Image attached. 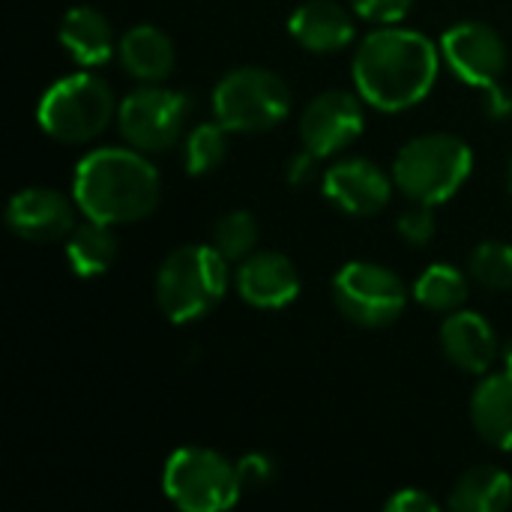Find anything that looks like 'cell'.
<instances>
[{
  "mask_svg": "<svg viewBox=\"0 0 512 512\" xmlns=\"http://www.w3.org/2000/svg\"><path fill=\"white\" fill-rule=\"evenodd\" d=\"M441 60V45L420 30L384 24L360 39L351 60V75L366 105L399 114L420 105L432 93Z\"/></svg>",
  "mask_w": 512,
  "mask_h": 512,
  "instance_id": "1",
  "label": "cell"
},
{
  "mask_svg": "<svg viewBox=\"0 0 512 512\" xmlns=\"http://www.w3.org/2000/svg\"><path fill=\"white\" fill-rule=\"evenodd\" d=\"M162 180L147 153L135 147H99L81 156L72 174V198L84 219L129 225L159 204Z\"/></svg>",
  "mask_w": 512,
  "mask_h": 512,
  "instance_id": "2",
  "label": "cell"
},
{
  "mask_svg": "<svg viewBox=\"0 0 512 512\" xmlns=\"http://www.w3.org/2000/svg\"><path fill=\"white\" fill-rule=\"evenodd\" d=\"M234 273L213 243L177 246L156 270V306L171 324H189L210 315L228 294Z\"/></svg>",
  "mask_w": 512,
  "mask_h": 512,
  "instance_id": "3",
  "label": "cell"
},
{
  "mask_svg": "<svg viewBox=\"0 0 512 512\" xmlns=\"http://www.w3.org/2000/svg\"><path fill=\"white\" fill-rule=\"evenodd\" d=\"M474 153L453 132H426L411 138L393 159V180L402 195L423 204L453 198L471 177Z\"/></svg>",
  "mask_w": 512,
  "mask_h": 512,
  "instance_id": "4",
  "label": "cell"
},
{
  "mask_svg": "<svg viewBox=\"0 0 512 512\" xmlns=\"http://www.w3.org/2000/svg\"><path fill=\"white\" fill-rule=\"evenodd\" d=\"M117 108L120 105L111 84L84 69L54 81L42 93L36 120L39 129L60 144H87L99 138L111 120H117Z\"/></svg>",
  "mask_w": 512,
  "mask_h": 512,
  "instance_id": "5",
  "label": "cell"
},
{
  "mask_svg": "<svg viewBox=\"0 0 512 512\" xmlns=\"http://www.w3.org/2000/svg\"><path fill=\"white\" fill-rule=\"evenodd\" d=\"M291 111L288 81L264 66H237L213 90V117L240 135L270 132Z\"/></svg>",
  "mask_w": 512,
  "mask_h": 512,
  "instance_id": "6",
  "label": "cell"
},
{
  "mask_svg": "<svg viewBox=\"0 0 512 512\" xmlns=\"http://www.w3.org/2000/svg\"><path fill=\"white\" fill-rule=\"evenodd\" d=\"M165 498L183 512H222L237 504L243 483L237 462L210 447H180L162 471Z\"/></svg>",
  "mask_w": 512,
  "mask_h": 512,
  "instance_id": "7",
  "label": "cell"
},
{
  "mask_svg": "<svg viewBox=\"0 0 512 512\" xmlns=\"http://www.w3.org/2000/svg\"><path fill=\"white\" fill-rule=\"evenodd\" d=\"M192 99L165 84H141L120 99L117 126L129 147L141 153H162L174 147L189 126Z\"/></svg>",
  "mask_w": 512,
  "mask_h": 512,
  "instance_id": "8",
  "label": "cell"
},
{
  "mask_svg": "<svg viewBox=\"0 0 512 512\" xmlns=\"http://www.w3.org/2000/svg\"><path fill=\"white\" fill-rule=\"evenodd\" d=\"M333 303L354 327L384 330L408 306V288L399 273L375 261H348L333 276Z\"/></svg>",
  "mask_w": 512,
  "mask_h": 512,
  "instance_id": "9",
  "label": "cell"
},
{
  "mask_svg": "<svg viewBox=\"0 0 512 512\" xmlns=\"http://www.w3.org/2000/svg\"><path fill=\"white\" fill-rule=\"evenodd\" d=\"M366 99L351 90H324L300 114V144L318 159L345 153L366 126Z\"/></svg>",
  "mask_w": 512,
  "mask_h": 512,
  "instance_id": "10",
  "label": "cell"
},
{
  "mask_svg": "<svg viewBox=\"0 0 512 512\" xmlns=\"http://www.w3.org/2000/svg\"><path fill=\"white\" fill-rule=\"evenodd\" d=\"M441 57L450 72L468 87H492L507 69V45L486 21H459L441 36Z\"/></svg>",
  "mask_w": 512,
  "mask_h": 512,
  "instance_id": "11",
  "label": "cell"
},
{
  "mask_svg": "<svg viewBox=\"0 0 512 512\" xmlns=\"http://www.w3.org/2000/svg\"><path fill=\"white\" fill-rule=\"evenodd\" d=\"M78 204L75 198L48 189V186H27L18 189L6 207H3V222L6 228L27 243H57L72 234L78 225Z\"/></svg>",
  "mask_w": 512,
  "mask_h": 512,
  "instance_id": "12",
  "label": "cell"
},
{
  "mask_svg": "<svg viewBox=\"0 0 512 512\" xmlns=\"http://www.w3.org/2000/svg\"><path fill=\"white\" fill-rule=\"evenodd\" d=\"M393 174H387L378 162L363 156H348L330 165L321 177V189L327 201H333L348 216H378L393 198Z\"/></svg>",
  "mask_w": 512,
  "mask_h": 512,
  "instance_id": "13",
  "label": "cell"
},
{
  "mask_svg": "<svg viewBox=\"0 0 512 512\" xmlns=\"http://www.w3.org/2000/svg\"><path fill=\"white\" fill-rule=\"evenodd\" d=\"M234 288L252 309H285L300 297V273L294 261L273 249H258L234 270Z\"/></svg>",
  "mask_w": 512,
  "mask_h": 512,
  "instance_id": "14",
  "label": "cell"
},
{
  "mask_svg": "<svg viewBox=\"0 0 512 512\" xmlns=\"http://www.w3.org/2000/svg\"><path fill=\"white\" fill-rule=\"evenodd\" d=\"M441 348L444 357L468 375H489L495 363H501L498 333L480 312H450L441 324Z\"/></svg>",
  "mask_w": 512,
  "mask_h": 512,
  "instance_id": "15",
  "label": "cell"
},
{
  "mask_svg": "<svg viewBox=\"0 0 512 512\" xmlns=\"http://www.w3.org/2000/svg\"><path fill=\"white\" fill-rule=\"evenodd\" d=\"M357 12L336 0H306L288 18L291 39L312 54H333L357 39Z\"/></svg>",
  "mask_w": 512,
  "mask_h": 512,
  "instance_id": "16",
  "label": "cell"
},
{
  "mask_svg": "<svg viewBox=\"0 0 512 512\" xmlns=\"http://www.w3.org/2000/svg\"><path fill=\"white\" fill-rule=\"evenodd\" d=\"M57 39H60L63 51L81 69L105 66L117 54V45H120V39L114 36L111 21L93 6L66 9L63 18H60V27H57Z\"/></svg>",
  "mask_w": 512,
  "mask_h": 512,
  "instance_id": "17",
  "label": "cell"
},
{
  "mask_svg": "<svg viewBox=\"0 0 512 512\" xmlns=\"http://www.w3.org/2000/svg\"><path fill=\"white\" fill-rule=\"evenodd\" d=\"M117 60L123 72L141 84L165 81L174 72V42L171 36L156 24H135L120 36Z\"/></svg>",
  "mask_w": 512,
  "mask_h": 512,
  "instance_id": "18",
  "label": "cell"
},
{
  "mask_svg": "<svg viewBox=\"0 0 512 512\" xmlns=\"http://www.w3.org/2000/svg\"><path fill=\"white\" fill-rule=\"evenodd\" d=\"M471 423L477 435L495 447L512 453V372H489L471 396Z\"/></svg>",
  "mask_w": 512,
  "mask_h": 512,
  "instance_id": "19",
  "label": "cell"
},
{
  "mask_svg": "<svg viewBox=\"0 0 512 512\" xmlns=\"http://www.w3.org/2000/svg\"><path fill=\"white\" fill-rule=\"evenodd\" d=\"M117 252H120V246H117L114 225H105L96 219L78 222L72 228V234L63 240V258L78 279L105 276L114 267Z\"/></svg>",
  "mask_w": 512,
  "mask_h": 512,
  "instance_id": "20",
  "label": "cell"
},
{
  "mask_svg": "<svg viewBox=\"0 0 512 512\" xmlns=\"http://www.w3.org/2000/svg\"><path fill=\"white\" fill-rule=\"evenodd\" d=\"M447 507L456 512H504L512 507V477L495 465L468 468L450 489Z\"/></svg>",
  "mask_w": 512,
  "mask_h": 512,
  "instance_id": "21",
  "label": "cell"
},
{
  "mask_svg": "<svg viewBox=\"0 0 512 512\" xmlns=\"http://www.w3.org/2000/svg\"><path fill=\"white\" fill-rule=\"evenodd\" d=\"M471 294V282L462 270H456L453 264H429L420 279L414 282V300L429 309V312H459L468 303Z\"/></svg>",
  "mask_w": 512,
  "mask_h": 512,
  "instance_id": "22",
  "label": "cell"
},
{
  "mask_svg": "<svg viewBox=\"0 0 512 512\" xmlns=\"http://www.w3.org/2000/svg\"><path fill=\"white\" fill-rule=\"evenodd\" d=\"M228 156V129L219 120L198 123L183 135V168L192 177L216 171Z\"/></svg>",
  "mask_w": 512,
  "mask_h": 512,
  "instance_id": "23",
  "label": "cell"
},
{
  "mask_svg": "<svg viewBox=\"0 0 512 512\" xmlns=\"http://www.w3.org/2000/svg\"><path fill=\"white\" fill-rule=\"evenodd\" d=\"M258 219L249 210H228L213 222L210 243L228 264L246 261L252 252H258Z\"/></svg>",
  "mask_w": 512,
  "mask_h": 512,
  "instance_id": "24",
  "label": "cell"
},
{
  "mask_svg": "<svg viewBox=\"0 0 512 512\" xmlns=\"http://www.w3.org/2000/svg\"><path fill=\"white\" fill-rule=\"evenodd\" d=\"M468 276L489 291L512 288V243L486 240L468 258Z\"/></svg>",
  "mask_w": 512,
  "mask_h": 512,
  "instance_id": "25",
  "label": "cell"
},
{
  "mask_svg": "<svg viewBox=\"0 0 512 512\" xmlns=\"http://www.w3.org/2000/svg\"><path fill=\"white\" fill-rule=\"evenodd\" d=\"M396 231H399V237L408 246H417L420 249V246L432 243V237H435V210H432V204L414 201V207H408L399 216Z\"/></svg>",
  "mask_w": 512,
  "mask_h": 512,
  "instance_id": "26",
  "label": "cell"
},
{
  "mask_svg": "<svg viewBox=\"0 0 512 512\" xmlns=\"http://www.w3.org/2000/svg\"><path fill=\"white\" fill-rule=\"evenodd\" d=\"M237 474H240L243 489L258 492V489H267V486L276 483L279 465H276V459L267 456V453H246V456L237 459Z\"/></svg>",
  "mask_w": 512,
  "mask_h": 512,
  "instance_id": "27",
  "label": "cell"
},
{
  "mask_svg": "<svg viewBox=\"0 0 512 512\" xmlns=\"http://www.w3.org/2000/svg\"><path fill=\"white\" fill-rule=\"evenodd\" d=\"M414 0H351V9L369 24H399L411 12Z\"/></svg>",
  "mask_w": 512,
  "mask_h": 512,
  "instance_id": "28",
  "label": "cell"
},
{
  "mask_svg": "<svg viewBox=\"0 0 512 512\" xmlns=\"http://www.w3.org/2000/svg\"><path fill=\"white\" fill-rule=\"evenodd\" d=\"M384 510L387 512H438L441 504L426 495L423 489H399L393 492L387 501H384Z\"/></svg>",
  "mask_w": 512,
  "mask_h": 512,
  "instance_id": "29",
  "label": "cell"
},
{
  "mask_svg": "<svg viewBox=\"0 0 512 512\" xmlns=\"http://www.w3.org/2000/svg\"><path fill=\"white\" fill-rule=\"evenodd\" d=\"M315 165H318V156H315V153H309V150L303 147V150H300V153H294V156L288 159V165H285V177H288V183H294V186L309 183V180L315 177Z\"/></svg>",
  "mask_w": 512,
  "mask_h": 512,
  "instance_id": "30",
  "label": "cell"
},
{
  "mask_svg": "<svg viewBox=\"0 0 512 512\" xmlns=\"http://www.w3.org/2000/svg\"><path fill=\"white\" fill-rule=\"evenodd\" d=\"M486 114L492 120H507L512 117V93L498 81L492 87H486Z\"/></svg>",
  "mask_w": 512,
  "mask_h": 512,
  "instance_id": "31",
  "label": "cell"
},
{
  "mask_svg": "<svg viewBox=\"0 0 512 512\" xmlns=\"http://www.w3.org/2000/svg\"><path fill=\"white\" fill-rule=\"evenodd\" d=\"M501 369H510L512 372V339H507L501 345Z\"/></svg>",
  "mask_w": 512,
  "mask_h": 512,
  "instance_id": "32",
  "label": "cell"
},
{
  "mask_svg": "<svg viewBox=\"0 0 512 512\" xmlns=\"http://www.w3.org/2000/svg\"><path fill=\"white\" fill-rule=\"evenodd\" d=\"M507 192H510V198H512V159H510V168H507Z\"/></svg>",
  "mask_w": 512,
  "mask_h": 512,
  "instance_id": "33",
  "label": "cell"
}]
</instances>
